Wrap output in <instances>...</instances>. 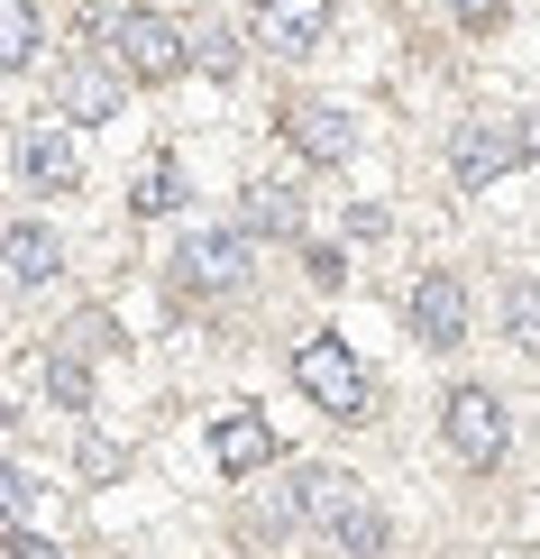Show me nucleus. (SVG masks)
I'll return each mask as SVG.
<instances>
[{"mask_svg": "<svg viewBox=\"0 0 540 559\" xmlns=\"http://www.w3.org/2000/svg\"><path fill=\"white\" fill-rule=\"evenodd\" d=\"M175 285L183 294H239L248 285V229H183Z\"/></svg>", "mask_w": 540, "mask_h": 559, "instance_id": "4", "label": "nucleus"}, {"mask_svg": "<svg viewBox=\"0 0 540 559\" xmlns=\"http://www.w3.org/2000/svg\"><path fill=\"white\" fill-rule=\"evenodd\" d=\"M0 64H10V74L37 64V10L28 0H0Z\"/></svg>", "mask_w": 540, "mask_h": 559, "instance_id": "15", "label": "nucleus"}, {"mask_svg": "<svg viewBox=\"0 0 540 559\" xmlns=\"http://www.w3.org/2000/svg\"><path fill=\"white\" fill-rule=\"evenodd\" d=\"M293 385L312 394L331 423H367V404H375V377L358 367V348H348V340H302L293 348Z\"/></svg>", "mask_w": 540, "mask_h": 559, "instance_id": "1", "label": "nucleus"}, {"mask_svg": "<svg viewBox=\"0 0 540 559\" xmlns=\"http://www.w3.org/2000/svg\"><path fill=\"white\" fill-rule=\"evenodd\" d=\"M440 440H449L458 468H495L504 440H513L504 394H485V385H449V404H440Z\"/></svg>", "mask_w": 540, "mask_h": 559, "instance_id": "2", "label": "nucleus"}, {"mask_svg": "<svg viewBox=\"0 0 540 559\" xmlns=\"http://www.w3.org/2000/svg\"><path fill=\"white\" fill-rule=\"evenodd\" d=\"M302 212H293V193L285 183H248V202H239V229H266V239H285Z\"/></svg>", "mask_w": 540, "mask_h": 559, "instance_id": "14", "label": "nucleus"}, {"mask_svg": "<svg viewBox=\"0 0 540 559\" xmlns=\"http://www.w3.org/2000/svg\"><path fill=\"white\" fill-rule=\"evenodd\" d=\"M129 202H137L147 221H166L175 202H183V175H175V166H147V175H137V193H129Z\"/></svg>", "mask_w": 540, "mask_h": 559, "instance_id": "17", "label": "nucleus"}, {"mask_svg": "<svg viewBox=\"0 0 540 559\" xmlns=\"http://www.w3.org/2000/svg\"><path fill=\"white\" fill-rule=\"evenodd\" d=\"M412 340L421 348H467V285L449 266H431L412 285Z\"/></svg>", "mask_w": 540, "mask_h": 559, "instance_id": "8", "label": "nucleus"}, {"mask_svg": "<svg viewBox=\"0 0 540 559\" xmlns=\"http://www.w3.org/2000/svg\"><path fill=\"white\" fill-rule=\"evenodd\" d=\"M10 559H64L56 542H37V532H10Z\"/></svg>", "mask_w": 540, "mask_h": 559, "instance_id": "22", "label": "nucleus"}, {"mask_svg": "<svg viewBox=\"0 0 540 559\" xmlns=\"http://www.w3.org/2000/svg\"><path fill=\"white\" fill-rule=\"evenodd\" d=\"M531 156V138H523V120H467L458 138H449V175L467 183V193H485L495 175H513Z\"/></svg>", "mask_w": 540, "mask_h": 559, "instance_id": "5", "label": "nucleus"}, {"mask_svg": "<svg viewBox=\"0 0 540 559\" xmlns=\"http://www.w3.org/2000/svg\"><path fill=\"white\" fill-rule=\"evenodd\" d=\"M19 183H28V193H74L83 183V138L74 129H19Z\"/></svg>", "mask_w": 540, "mask_h": 559, "instance_id": "6", "label": "nucleus"}, {"mask_svg": "<svg viewBox=\"0 0 540 559\" xmlns=\"http://www.w3.org/2000/svg\"><path fill=\"white\" fill-rule=\"evenodd\" d=\"M339 0H256V46L266 56H302V46H321Z\"/></svg>", "mask_w": 540, "mask_h": 559, "instance_id": "10", "label": "nucleus"}, {"mask_svg": "<svg viewBox=\"0 0 540 559\" xmlns=\"http://www.w3.org/2000/svg\"><path fill=\"white\" fill-rule=\"evenodd\" d=\"M504 340L523 348V358H540V285H531V275L504 285Z\"/></svg>", "mask_w": 540, "mask_h": 559, "instance_id": "13", "label": "nucleus"}, {"mask_svg": "<svg viewBox=\"0 0 540 559\" xmlns=\"http://www.w3.org/2000/svg\"><path fill=\"white\" fill-rule=\"evenodd\" d=\"M285 147L312 156V166H348V156H358V129H348L339 102H293L285 110Z\"/></svg>", "mask_w": 540, "mask_h": 559, "instance_id": "9", "label": "nucleus"}, {"mask_svg": "<svg viewBox=\"0 0 540 559\" xmlns=\"http://www.w3.org/2000/svg\"><path fill=\"white\" fill-rule=\"evenodd\" d=\"M331 550H339V559H375V550H385V504H375V496H367V504H358V514H348V523L331 532Z\"/></svg>", "mask_w": 540, "mask_h": 559, "instance_id": "16", "label": "nucleus"}, {"mask_svg": "<svg viewBox=\"0 0 540 559\" xmlns=\"http://www.w3.org/2000/svg\"><path fill=\"white\" fill-rule=\"evenodd\" d=\"M211 459H220L229 477H256L275 459V431L256 423V413H220V423H211Z\"/></svg>", "mask_w": 540, "mask_h": 559, "instance_id": "11", "label": "nucleus"}, {"mask_svg": "<svg viewBox=\"0 0 540 559\" xmlns=\"http://www.w3.org/2000/svg\"><path fill=\"white\" fill-rule=\"evenodd\" d=\"M449 10L467 19V28H504V0H449Z\"/></svg>", "mask_w": 540, "mask_h": 559, "instance_id": "21", "label": "nucleus"}, {"mask_svg": "<svg viewBox=\"0 0 540 559\" xmlns=\"http://www.w3.org/2000/svg\"><path fill=\"white\" fill-rule=\"evenodd\" d=\"M64 275V239L46 221H10V285L28 294V285H56Z\"/></svg>", "mask_w": 540, "mask_h": 559, "instance_id": "12", "label": "nucleus"}, {"mask_svg": "<svg viewBox=\"0 0 540 559\" xmlns=\"http://www.w3.org/2000/svg\"><path fill=\"white\" fill-rule=\"evenodd\" d=\"M202 64H211V74H239V37H229V28H202Z\"/></svg>", "mask_w": 540, "mask_h": 559, "instance_id": "19", "label": "nucleus"}, {"mask_svg": "<svg viewBox=\"0 0 540 559\" xmlns=\"http://www.w3.org/2000/svg\"><path fill=\"white\" fill-rule=\"evenodd\" d=\"M523 138H531V156H540V110H523Z\"/></svg>", "mask_w": 540, "mask_h": 559, "instance_id": "23", "label": "nucleus"}, {"mask_svg": "<svg viewBox=\"0 0 540 559\" xmlns=\"http://www.w3.org/2000/svg\"><path fill=\"white\" fill-rule=\"evenodd\" d=\"M183 37L175 19H156V10H120L110 19V64L120 74H137V83H166V74H183Z\"/></svg>", "mask_w": 540, "mask_h": 559, "instance_id": "3", "label": "nucleus"}, {"mask_svg": "<svg viewBox=\"0 0 540 559\" xmlns=\"http://www.w3.org/2000/svg\"><path fill=\"white\" fill-rule=\"evenodd\" d=\"M120 468V440H101V431H83V477H110Z\"/></svg>", "mask_w": 540, "mask_h": 559, "instance_id": "20", "label": "nucleus"}, {"mask_svg": "<svg viewBox=\"0 0 540 559\" xmlns=\"http://www.w3.org/2000/svg\"><path fill=\"white\" fill-rule=\"evenodd\" d=\"M46 394H56L64 413H83V404H92V377H83V358H46Z\"/></svg>", "mask_w": 540, "mask_h": 559, "instance_id": "18", "label": "nucleus"}, {"mask_svg": "<svg viewBox=\"0 0 540 559\" xmlns=\"http://www.w3.org/2000/svg\"><path fill=\"white\" fill-rule=\"evenodd\" d=\"M46 110L74 120V129L120 120V74H101V64H56V74H46Z\"/></svg>", "mask_w": 540, "mask_h": 559, "instance_id": "7", "label": "nucleus"}]
</instances>
